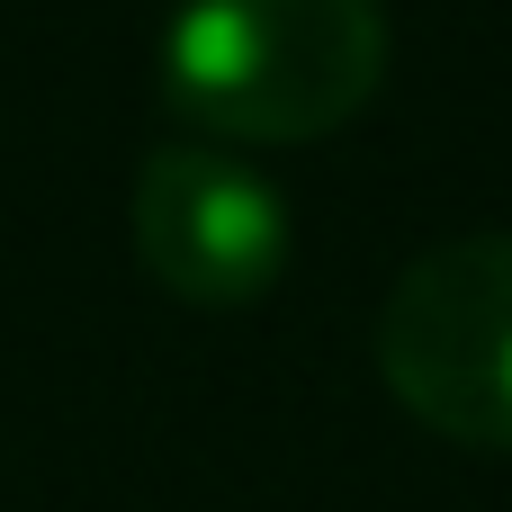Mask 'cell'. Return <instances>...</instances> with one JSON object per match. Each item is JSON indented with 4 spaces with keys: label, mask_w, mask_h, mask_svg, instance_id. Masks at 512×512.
I'll use <instances>...</instances> for the list:
<instances>
[{
    "label": "cell",
    "mask_w": 512,
    "mask_h": 512,
    "mask_svg": "<svg viewBox=\"0 0 512 512\" xmlns=\"http://www.w3.org/2000/svg\"><path fill=\"white\" fill-rule=\"evenodd\" d=\"M387 81L378 0H180L162 27V99L207 144H324Z\"/></svg>",
    "instance_id": "1"
},
{
    "label": "cell",
    "mask_w": 512,
    "mask_h": 512,
    "mask_svg": "<svg viewBox=\"0 0 512 512\" xmlns=\"http://www.w3.org/2000/svg\"><path fill=\"white\" fill-rule=\"evenodd\" d=\"M387 396L468 450H512V234L432 243L378 306Z\"/></svg>",
    "instance_id": "2"
},
{
    "label": "cell",
    "mask_w": 512,
    "mask_h": 512,
    "mask_svg": "<svg viewBox=\"0 0 512 512\" xmlns=\"http://www.w3.org/2000/svg\"><path fill=\"white\" fill-rule=\"evenodd\" d=\"M135 261L180 306H252L288 270V207L234 144H153L135 171Z\"/></svg>",
    "instance_id": "3"
}]
</instances>
